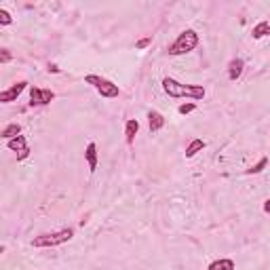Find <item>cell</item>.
<instances>
[{"label":"cell","mask_w":270,"mask_h":270,"mask_svg":"<svg viewBox=\"0 0 270 270\" xmlns=\"http://www.w3.org/2000/svg\"><path fill=\"white\" fill-rule=\"evenodd\" d=\"M163 91L167 93L173 100H182V97H188V100H202L205 97V87L202 85H184L171 76L163 78Z\"/></svg>","instance_id":"cell-1"},{"label":"cell","mask_w":270,"mask_h":270,"mask_svg":"<svg viewBox=\"0 0 270 270\" xmlns=\"http://www.w3.org/2000/svg\"><path fill=\"white\" fill-rule=\"evenodd\" d=\"M197 44H199V34L194 32V30H184L182 34L175 38V42L169 47V55H186V53H190V51L197 49Z\"/></svg>","instance_id":"cell-2"},{"label":"cell","mask_w":270,"mask_h":270,"mask_svg":"<svg viewBox=\"0 0 270 270\" xmlns=\"http://www.w3.org/2000/svg\"><path fill=\"white\" fill-rule=\"evenodd\" d=\"M85 82H87V85H91L95 91L100 93L101 97H106V100H112V97L121 95V89H118V85H114L112 80L103 78V76H97V74H87Z\"/></svg>","instance_id":"cell-3"},{"label":"cell","mask_w":270,"mask_h":270,"mask_svg":"<svg viewBox=\"0 0 270 270\" xmlns=\"http://www.w3.org/2000/svg\"><path fill=\"white\" fill-rule=\"evenodd\" d=\"M74 236V230L72 228H64V230H57V232H49V235H40L36 236L32 245L42 249V247H57V245H64L68 241H72Z\"/></svg>","instance_id":"cell-4"},{"label":"cell","mask_w":270,"mask_h":270,"mask_svg":"<svg viewBox=\"0 0 270 270\" xmlns=\"http://www.w3.org/2000/svg\"><path fill=\"white\" fill-rule=\"evenodd\" d=\"M55 100V93L51 89L30 87V106H49Z\"/></svg>","instance_id":"cell-5"},{"label":"cell","mask_w":270,"mask_h":270,"mask_svg":"<svg viewBox=\"0 0 270 270\" xmlns=\"http://www.w3.org/2000/svg\"><path fill=\"white\" fill-rule=\"evenodd\" d=\"M26 87H28V82H26V80L15 82V85H13L11 89H6V91L0 93V101H2V103H11V101H15L21 93L26 91Z\"/></svg>","instance_id":"cell-6"},{"label":"cell","mask_w":270,"mask_h":270,"mask_svg":"<svg viewBox=\"0 0 270 270\" xmlns=\"http://www.w3.org/2000/svg\"><path fill=\"white\" fill-rule=\"evenodd\" d=\"M148 125H150V133H159L165 127V116L159 110H148Z\"/></svg>","instance_id":"cell-7"},{"label":"cell","mask_w":270,"mask_h":270,"mask_svg":"<svg viewBox=\"0 0 270 270\" xmlns=\"http://www.w3.org/2000/svg\"><path fill=\"white\" fill-rule=\"evenodd\" d=\"M243 68H245V62L241 57H235L232 62L228 64V78L230 80H238L241 78V74H243Z\"/></svg>","instance_id":"cell-8"},{"label":"cell","mask_w":270,"mask_h":270,"mask_svg":"<svg viewBox=\"0 0 270 270\" xmlns=\"http://www.w3.org/2000/svg\"><path fill=\"white\" fill-rule=\"evenodd\" d=\"M85 161H87V165H89V171L91 173H95V169H97V146L93 144H89L87 146V150H85Z\"/></svg>","instance_id":"cell-9"},{"label":"cell","mask_w":270,"mask_h":270,"mask_svg":"<svg viewBox=\"0 0 270 270\" xmlns=\"http://www.w3.org/2000/svg\"><path fill=\"white\" fill-rule=\"evenodd\" d=\"M137 131H139V123L135 121V118L127 121V125H125V141H127L129 146L135 141V135H137Z\"/></svg>","instance_id":"cell-10"},{"label":"cell","mask_w":270,"mask_h":270,"mask_svg":"<svg viewBox=\"0 0 270 270\" xmlns=\"http://www.w3.org/2000/svg\"><path fill=\"white\" fill-rule=\"evenodd\" d=\"M6 148L13 150V152H24V150H28V141H26L24 135H17V137L6 141Z\"/></svg>","instance_id":"cell-11"},{"label":"cell","mask_w":270,"mask_h":270,"mask_svg":"<svg viewBox=\"0 0 270 270\" xmlns=\"http://www.w3.org/2000/svg\"><path fill=\"white\" fill-rule=\"evenodd\" d=\"M207 144H205V141H202V139H192L190 141V144L188 146H186V159H192V156H197L199 152H202V148H205Z\"/></svg>","instance_id":"cell-12"},{"label":"cell","mask_w":270,"mask_h":270,"mask_svg":"<svg viewBox=\"0 0 270 270\" xmlns=\"http://www.w3.org/2000/svg\"><path fill=\"white\" fill-rule=\"evenodd\" d=\"M251 36L256 40H260V38H264V36H270V21H260L258 26H253V30H251Z\"/></svg>","instance_id":"cell-13"},{"label":"cell","mask_w":270,"mask_h":270,"mask_svg":"<svg viewBox=\"0 0 270 270\" xmlns=\"http://www.w3.org/2000/svg\"><path fill=\"white\" fill-rule=\"evenodd\" d=\"M207 270H235V262H232L230 258H220L209 264Z\"/></svg>","instance_id":"cell-14"},{"label":"cell","mask_w":270,"mask_h":270,"mask_svg":"<svg viewBox=\"0 0 270 270\" xmlns=\"http://www.w3.org/2000/svg\"><path fill=\"white\" fill-rule=\"evenodd\" d=\"M19 133H21V127H19L17 123H11V125H6L4 129H2V137L9 141V139H13V137H17Z\"/></svg>","instance_id":"cell-15"},{"label":"cell","mask_w":270,"mask_h":270,"mask_svg":"<svg viewBox=\"0 0 270 270\" xmlns=\"http://www.w3.org/2000/svg\"><path fill=\"white\" fill-rule=\"evenodd\" d=\"M266 165H268V159L264 156V159H260L251 169H247V175H258V173H262V171L266 169Z\"/></svg>","instance_id":"cell-16"},{"label":"cell","mask_w":270,"mask_h":270,"mask_svg":"<svg viewBox=\"0 0 270 270\" xmlns=\"http://www.w3.org/2000/svg\"><path fill=\"white\" fill-rule=\"evenodd\" d=\"M11 24H13L11 13L4 11V9H0V26H11Z\"/></svg>","instance_id":"cell-17"},{"label":"cell","mask_w":270,"mask_h":270,"mask_svg":"<svg viewBox=\"0 0 270 270\" xmlns=\"http://www.w3.org/2000/svg\"><path fill=\"white\" fill-rule=\"evenodd\" d=\"M194 110H197V106H194V103H182V106L177 108L179 114H190V112H194Z\"/></svg>","instance_id":"cell-18"},{"label":"cell","mask_w":270,"mask_h":270,"mask_svg":"<svg viewBox=\"0 0 270 270\" xmlns=\"http://www.w3.org/2000/svg\"><path fill=\"white\" fill-rule=\"evenodd\" d=\"M0 62H2V64H9L11 62V53L6 49H2V53H0Z\"/></svg>","instance_id":"cell-19"},{"label":"cell","mask_w":270,"mask_h":270,"mask_svg":"<svg viewBox=\"0 0 270 270\" xmlns=\"http://www.w3.org/2000/svg\"><path fill=\"white\" fill-rule=\"evenodd\" d=\"M150 42H152V38H141L137 44H135V49H146Z\"/></svg>","instance_id":"cell-20"},{"label":"cell","mask_w":270,"mask_h":270,"mask_svg":"<svg viewBox=\"0 0 270 270\" xmlns=\"http://www.w3.org/2000/svg\"><path fill=\"white\" fill-rule=\"evenodd\" d=\"M28 154H30V148H28V150H24V152H19V154H17V161H24V159H28Z\"/></svg>","instance_id":"cell-21"},{"label":"cell","mask_w":270,"mask_h":270,"mask_svg":"<svg viewBox=\"0 0 270 270\" xmlns=\"http://www.w3.org/2000/svg\"><path fill=\"white\" fill-rule=\"evenodd\" d=\"M49 72H53V74H59V68H57V66H49Z\"/></svg>","instance_id":"cell-22"},{"label":"cell","mask_w":270,"mask_h":270,"mask_svg":"<svg viewBox=\"0 0 270 270\" xmlns=\"http://www.w3.org/2000/svg\"><path fill=\"white\" fill-rule=\"evenodd\" d=\"M264 211H266V213H270V199L264 202Z\"/></svg>","instance_id":"cell-23"}]
</instances>
